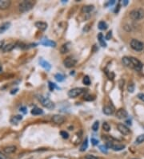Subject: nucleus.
Returning <instances> with one entry per match:
<instances>
[{"mask_svg": "<svg viewBox=\"0 0 144 159\" xmlns=\"http://www.w3.org/2000/svg\"><path fill=\"white\" fill-rule=\"evenodd\" d=\"M123 64L126 67L131 68L135 71H141L142 68V64L138 60V59L134 58V57H125L122 59Z\"/></svg>", "mask_w": 144, "mask_h": 159, "instance_id": "f257e3e1", "label": "nucleus"}, {"mask_svg": "<svg viewBox=\"0 0 144 159\" xmlns=\"http://www.w3.org/2000/svg\"><path fill=\"white\" fill-rule=\"evenodd\" d=\"M35 2L34 1H23L21 2L19 5V10L21 13H25V12L31 11L34 6Z\"/></svg>", "mask_w": 144, "mask_h": 159, "instance_id": "f03ea898", "label": "nucleus"}, {"mask_svg": "<svg viewBox=\"0 0 144 159\" xmlns=\"http://www.w3.org/2000/svg\"><path fill=\"white\" fill-rule=\"evenodd\" d=\"M38 101H40V103L42 105V106H44L45 108H46V109H55V104L52 102L49 98H47V97H42V96H38Z\"/></svg>", "mask_w": 144, "mask_h": 159, "instance_id": "7ed1b4c3", "label": "nucleus"}, {"mask_svg": "<svg viewBox=\"0 0 144 159\" xmlns=\"http://www.w3.org/2000/svg\"><path fill=\"white\" fill-rule=\"evenodd\" d=\"M130 17L134 20H140L144 18V11L142 9H134L130 12Z\"/></svg>", "mask_w": 144, "mask_h": 159, "instance_id": "20e7f679", "label": "nucleus"}, {"mask_svg": "<svg viewBox=\"0 0 144 159\" xmlns=\"http://www.w3.org/2000/svg\"><path fill=\"white\" fill-rule=\"evenodd\" d=\"M106 146L107 148H110V149H112L115 151H120V150H122V149L125 148V146L123 145V144L116 143V142H111V141H109V142H107Z\"/></svg>", "mask_w": 144, "mask_h": 159, "instance_id": "39448f33", "label": "nucleus"}, {"mask_svg": "<svg viewBox=\"0 0 144 159\" xmlns=\"http://www.w3.org/2000/svg\"><path fill=\"white\" fill-rule=\"evenodd\" d=\"M131 48L134 49V51H137V52H140L142 51L144 48V44L143 43H142L141 41L138 40V39H133L131 41Z\"/></svg>", "mask_w": 144, "mask_h": 159, "instance_id": "423d86ee", "label": "nucleus"}, {"mask_svg": "<svg viewBox=\"0 0 144 159\" xmlns=\"http://www.w3.org/2000/svg\"><path fill=\"white\" fill-rule=\"evenodd\" d=\"M83 93H84V89L82 88H75L68 92V97L71 98H75V97H79Z\"/></svg>", "mask_w": 144, "mask_h": 159, "instance_id": "0eeeda50", "label": "nucleus"}, {"mask_svg": "<svg viewBox=\"0 0 144 159\" xmlns=\"http://www.w3.org/2000/svg\"><path fill=\"white\" fill-rule=\"evenodd\" d=\"M76 63H77L76 60L74 58H71V57H68V58H67L63 61L64 66H65L66 68H72V67L75 66Z\"/></svg>", "mask_w": 144, "mask_h": 159, "instance_id": "6e6552de", "label": "nucleus"}, {"mask_svg": "<svg viewBox=\"0 0 144 159\" xmlns=\"http://www.w3.org/2000/svg\"><path fill=\"white\" fill-rule=\"evenodd\" d=\"M52 120L55 124L61 125L65 121V117L63 116H62V115H54L52 116Z\"/></svg>", "mask_w": 144, "mask_h": 159, "instance_id": "1a4fd4ad", "label": "nucleus"}, {"mask_svg": "<svg viewBox=\"0 0 144 159\" xmlns=\"http://www.w3.org/2000/svg\"><path fill=\"white\" fill-rule=\"evenodd\" d=\"M117 128L119 129V131L123 135H127V134H130V129L127 127V125H125L123 124H119L117 125Z\"/></svg>", "mask_w": 144, "mask_h": 159, "instance_id": "9d476101", "label": "nucleus"}, {"mask_svg": "<svg viewBox=\"0 0 144 159\" xmlns=\"http://www.w3.org/2000/svg\"><path fill=\"white\" fill-rule=\"evenodd\" d=\"M128 116V113L125 109H120L116 113V117L119 119H126Z\"/></svg>", "mask_w": 144, "mask_h": 159, "instance_id": "9b49d317", "label": "nucleus"}, {"mask_svg": "<svg viewBox=\"0 0 144 159\" xmlns=\"http://www.w3.org/2000/svg\"><path fill=\"white\" fill-rule=\"evenodd\" d=\"M16 47V44L15 43H8L7 45H4L3 48H2V52H9L13 50Z\"/></svg>", "mask_w": 144, "mask_h": 159, "instance_id": "f8f14e48", "label": "nucleus"}, {"mask_svg": "<svg viewBox=\"0 0 144 159\" xmlns=\"http://www.w3.org/2000/svg\"><path fill=\"white\" fill-rule=\"evenodd\" d=\"M11 1L7 0H0V10H6L11 6Z\"/></svg>", "mask_w": 144, "mask_h": 159, "instance_id": "ddd939ff", "label": "nucleus"}, {"mask_svg": "<svg viewBox=\"0 0 144 159\" xmlns=\"http://www.w3.org/2000/svg\"><path fill=\"white\" fill-rule=\"evenodd\" d=\"M35 27H36L38 29L40 30V31H46V29L47 28V23H45V22H36V23H35Z\"/></svg>", "mask_w": 144, "mask_h": 159, "instance_id": "4468645a", "label": "nucleus"}, {"mask_svg": "<svg viewBox=\"0 0 144 159\" xmlns=\"http://www.w3.org/2000/svg\"><path fill=\"white\" fill-rule=\"evenodd\" d=\"M38 62H39V64L41 65V67H42V68H44V69H46V71H49V70H50V68H51V65H50L47 61L43 60V59H40Z\"/></svg>", "mask_w": 144, "mask_h": 159, "instance_id": "2eb2a0df", "label": "nucleus"}, {"mask_svg": "<svg viewBox=\"0 0 144 159\" xmlns=\"http://www.w3.org/2000/svg\"><path fill=\"white\" fill-rule=\"evenodd\" d=\"M41 44L46 47H56V43L54 41L50 40V39H44L41 42Z\"/></svg>", "mask_w": 144, "mask_h": 159, "instance_id": "dca6fc26", "label": "nucleus"}, {"mask_svg": "<svg viewBox=\"0 0 144 159\" xmlns=\"http://www.w3.org/2000/svg\"><path fill=\"white\" fill-rule=\"evenodd\" d=\"M10 26H11V23L9 22H6V23H3L2 24L0 25V34L3 33L7 30L9 29Z\"/></svg>", "mask_w": 144, "mask_h": 159, "instance_id": "f3484780", "label": "nucleus"}, {"mask_svg": "<svg viewBox=\"0 0 144 159\" xmlns=\"http://www.w3.org/2000/svg\"><path fill=\"white\" fill-rule=\"evenodd\" d=\"M103 112L106 115H111L114 113V108L111 106H104L103 109Z\"/></svg>", "mask_w": 144, "mask_h": 159, "instance_id": "a211bd4d", "label": "nucleus"}, {"mask_svg": "<svg viewBox=\"0 0 144 159\" xmlns=\"http://www.w3.org/2000/svg\"><path fill=\"white\" fill-rule=\"evenodd\" d=\"M16 150V146H7L3 149V152L7 154H10V153H12L14 152H15Z\"/></svg>", "mask_w": 144, "mask_h": 159, "instance_id": "6ab92c4d", "label": "nucleus"}, {"mask_svg": "<svg viewBox=\"0 0 144 159\" xmlns=\"http://www.w3.org/2000/svg\"><path fill=\"white\" fill-rule=\"evenodd\" d=\"M70 45H71V43H64V44L61 47V48H60V52H61L62 54H65V53H67L69 52Z\"/></svg>", "mask_w": 144, "mask_h": 159, "instance_id": "aec40b11", "label": "nucleus"}, {"mask_svg": "<svg viewBox=\"0 0 144 159\" xmlns=\"http://www.w3.org/2000/svg\"><path fill=\"white\" fill-rule=\"evenodd\" d=\"M94 6L93 5H86V6H84L83 7V12L84 13H90V12L94 10Z\"/></svg>", "mask_w": 144, "mask_h": 159, "instance_id": "412c9836", "label": "nucleus"}, {"mask_svg": "<svg viewBox=\"0 0 144 159\" xmlns=\"http://www.w3.org/2000/svg\"><path fill=\"white\" fill-rule=\"evenodd\" d=\"M98 41H99L100 45H101L102 47H103V48H106V47H107V43H106V42L104 41V37L102 33L98 34Z\"/></svg>", "mask_w": 144, "mask_h": 159, "instance_id": "4be33fe9", "label": "nucleus"}, {"mask_svg": "<svg viewBox=\"0 0 144 159\" xmlns=\"http://www.w3.org/2000/svg\"><path fill=\"white\" fill-rule=\"evenodd\" d=\"M23 119V116H21V115H17V116H13L11 118V122L12 123V124H17L19 121H20V120Z\"/></svg>", "mask_w": 144, "mask_h": 159, "instance_id": "5701e85b", "label": "nucleus"}, {"mask_svg": "<svg viewBox=\"0 0 144 159\" xmlns=\"http://www.w3.org/2000/svg\"><path fill=\"white\" fill-rule=\"evenodd\" d=\"M98 29L103 31V30L107 29L108 25H107V23H106V22L100 21L99 23H98Z\"/></svg>", "mask_w": 144, "mask_h": 159, "instance_id": "b1692460", "label": "nucleus"}, {"mask_svg": "<svg viewBox=\"0 0 144 159\" xmlns=\"http://www.w3.org/2000/svg\"><path fill=\"white\" fill-rule=\"evenodd\" d=\"M31 114L32 115H41L43 114V111L39 108H35L31 110Z\"/></svg>", "mask_w": 144, "mask_h": 159, "instance_id": "393cba45", "label": "nucleus"}, {"mask_svg": "<svg viewBox=\"0 0 144 159\" xmlns=\"http://www.w3.org/2000/svg\"><path fill=\"white\" fill-rule=\"evenodd\" d=\"M87 147H88V140H87V138H86V140H85L84 142H83V145L81 146L80 151L81 152H84L85 150L87 149Z\"/></svg>", "mask_w": 144, "mask_h": 159, "instance_id": "a878e982", "label": "nucleus"}, {"mask_svg": "<svg viewBox=\"0 0 144 159\" xmlns=\"http://www.w3.org/2000/svg\"><path fill=\"white\" fill-rule=\"evenodd\" d=\"M55 78L56 80H57V81H59V82L63 81L64 80H65V76H64L63 74H60V73L56 74L55 76Z\"/></svg>", "mask_w": 144, "mask_h": 159, "instance_id": "bb28decb", "label": "nucleus"}, {"mask_svg": "<svg viewBox=\"0 0 144 159\" xmlns=\"http://www.w3.org/2000/svg\"><path fill=\"white\" fill-rule=\"evenodd\" d=\"M144 142V134H141L139 136L137 137L136 140H135V144H141Z\"/></svg>", "mask_w": 144, "mask_h": 159, "instance_id": "cd10ccee", "label": "nucleus"}, {"mask_svg": "<svg viewBox=\"0 0 144 159\" xmlns=\"http://www.w3.org/2000/svg\"><path fill=\"white\" fill-rule=\"evenodd\" d=\"M127 90H128L129 93H134V83H132V82H130L128 84V86H127Z\"/></svg>", "mask_w": 144, "mask_h": 159, "instance_id": "c85d7f7f", "label": "nucleus"}, {"mask_svg": "<svg viewBox=\"0 0 144 159\" xmlns=\"http://www.w3.org/2000/svg\"><path fill=\"white\" fill-rule=\"evenodd\" d=\"M103 130H105L106 132H108L111 129V126L109 125V124L107 122H104L103 124Z\"/></svg>", "mask_w": 144, "mask_h": 159, "instance_id": "c756f323", "label": "nucleus"}, {"mask_svg": "<svg viewBox=\"0 0 144 159\" xmlns=\"http://www.w3.org/2000/svg\"><path fill=\"white\" fill-rule=\"evenodd\" d=\"M83 82V84H86V85H90V78H89V76H84Z\"/></svg>", "mask_w": 144, "mask_h": 159, "instance_id": "7c9ffc66", "label": "nucleus"}, {"mask_svg": "<svg viewBox=\"0 0 144 159\" xmlns=\"http://www.w3.org/2000/svg\"><path fill=\"white\" fill-rule=\"evenodd\" d=\"M98 127H99V122H98V120H96L95 122H94L92 125L93 131H98Z\"/></svg>", "mask_w": 144, "mask_h": 159, "instance_id": "2f4dec72", "label": "nucleus"}, {"mask_svg": "<svg viewBox=\"0 0 144 159\" xmlns=\"http://www.w3.org/2000/svg\"><path fill=\"white\" fill-rule=\"evenodd\" d=\"M60 135H61L62 138H64V139H67V138H69V134H68V133L66 132V131H61V132H60Z\"/></svg>", "mask_w": 144, "mask_h": 159, "instance_id": "473e14b6", "label": "nucleus"}, {"mask_svg": "<svg viewBox=\"0 0 144 159\" xmlns=\"http://www.w3.org/2000/svg\"><path fill=\"white\" fill-rule=\"evenodd\" d=\"M84 100L85 101H94V97L91 95H86L84 97Z\"/></svg>", "mask_w": 144, "mask_h": 159, "instance_id": "72a5a7b5", "label": "nucleus"}, {"mask_svg": "<svg viewBox=\"0 0 144 159\" xmlns=\"http://www.w3.org/2000/svg\"><path fill=\"white\" fill-rule=\"evenodd\" d=\"M99 149L103 153H107V147L106 146H100Z\"/></svg>", "mask_w": 144, "mask_h": 159, "instance_id": "f704fd0d", "label": "nucleus"}, {"mask_svg": "<svg viewBox=\"0 0 144 159\" xmlns=\"http://www.w3.org/2000/svg\"><path fill=\"white\" fill-rule=\"evenodd\" d=\"M55 88V84L52 82H49V89H50V91H54Z\"/></svg>", "mask_w": 144, "mask_h": 159, "instance_id": "c9c22d12", "label": "nucleus"}, {"mask_svg": "<svg viewBox=\"0 0 144 159\" xmlns=\"http://www.w3.org/2000/svg\"><path fill=\"white\" fill-rule=\"evenodd\" d=\"M85 159H99L98 157H95L94 155H90V154H87L85 157Z\"/></svg>", "mask_w": 144, "mask_h": 159, "instance_id": "e433bc0d", "label": "nucleus"}, {"mask_svg": "<svg viewBox=\"0 0 144 159\" xmlns=\"http://www.w3.org/2000/svg\"><path fill=\"white\" fill-rule=\"evenodd\" d=\"M111 37H112V32L111 31H109L107 33V35H106V39L107 40H109V39H111Z\"/></svg>", "mask_w": 144, "mask_h": 159, "instance_id": "4c0bfd02", "label": "nucleus"}, {"mask_svg": "<svg viewBox=\"0 0 144 159\" xmlns=\"http://www.w3.org/2000/svg\"><path fill=\"white\" fill-rule=\"evenodd\" d=\"M138 98L144 102V94H143V93H138Z\"/></svg>", "mask_w": 144, "mask_h": 159, "instance_id": "58836bf2", "label": "nucleus"}, {"mask_svg": "<svg viewBox=\"0 0 144 159\" xmlns=\"http://www.w3.org/2000/svg\"><path fill=\"white\" fill-rule=\"evenodd\" d=\"M91 143H92L94 146H97L98 144V140L94 139V138H91Z\"/></svg>", "mask_w": 144, "mask_h": 159, "instance_id": "ea45409f", "label": "nucleus"}, {"mask_svg": "<svg viewBox=\"0 0 144 159\" xmlns=\"http://www.w3.org/2000/svg\"><path fill=\"white\" fill-rule=\"evenodd\" d=\"M20 112H22V113H23L24 114H26V113H27V108H26V107H22L21 109H20Z\"/></svg>", "mask_w": 144, "mask_h": 159, "instance_id": "a19ab883", "label": "nucleus"}, {"mask_svg": "<svg viewBox=\"0 0 144 159\" xmlns=\"http://www.w3.org/2000/svg\"><path fill=\"white\" fill-rule=\"evenodd\" d=\"M0 159H7V157L5 155H3V154H2V153H0Z\"/></svg>", "mask_w": 144, "mask_h": 159, "instance_id": "79ce46f5", "label": "nucleus"}, {"mask_svg": "<svg viewBox=\"0 0 144 159\" xmlns=\"http://www.w3.org/2000/svg\"><path fill=\"white\" fill-rule=\"evenodd\" d=\"M4 41H0V49H2L4 46Z\"/></svg>", "mask_w": 144, "mask_h": 159, "instance_id": "37998d69", "label": "nucleus"}, {"mask_svg": "<svg viewBox=\"0 0 144 159\" xmlns=\"http://www.w3.org/2000/svg\"><path fill=\"white\" fill-rule=\"evenodd\" d=\"M89 25H86V27H84V29H83V31H89Z\"/></svg>", "mask_w": 144, "mask_h": 159, "instance_id": "c03bdc74", "label": "nucleus"}, {"mask_svg": "<svg viewBox=\"0 0 144 159\" xmlns=\"http://www.w3.org/2000/svg\"><path fill=\"white\" fill-rule=\"evenodd\" d=\"M127 3H128V1H127V0H125V1H123V6H127Z\"/></svg>", "mask_w": 144, "mask_h": 159, "instance_id": "a18cd8bd", "label": "nucleus"}, {"mask_svg": "<svg viewBox=\"0 0 144 159\" xmlns=\"http://www.w3.org/2000/svg\"><path fill=\"white\" fill-rule=\"evenodd\" d=\"M115 0H113V1H111V2H108V4H109V5H113V4L115 3Z\"/></svg>", "mask_w": 144, "mask_h": 159, "instance_id": "49530a36", "label": "nucleus"}, {"mask_svg": "<svg viewBox=\"0 0 144 159\" xmlns=\"http://www.w3.org/2000/svg\"><path fill=\"white\" fill-rule=\"evenodd\" d=\"M2 64H1V63H0V72H1V71H2Z\"/></svg>", "mask_w": 144, "mask_h": 159, "instance_id": "de8ad7c7", "label": "nucleus"}]
</instances>
